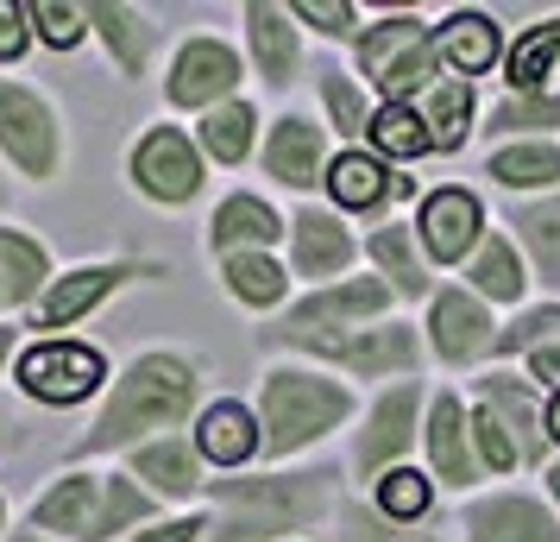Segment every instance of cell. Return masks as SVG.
Masks as SVG:
<instances>
[{"label":"cell","instance_id":"cell-1","mask_svg":"<svg viewBox=\"0 0 560 542\" xmlns=\"http://www.w3.org/2000/svg\"><path fill=\"white\" fill-rule=\"evenodd\" d=\"M202 385H208V366L196 360V354H183V347H145V354H132V360L114 372L107 397L95 404L89 429L70 441V466L107 461V454L127 461L132 448H145V441L196 429V416H202Z\"/></svg>","mask_w":560,"mask_h":542},{"label":"cell","instance_id":"cell-2","mask_svg":"<svg viewBox=\"0 0 560 542\" xmlns=\"http://www.w3.org/2000/svg\"><path fill=\"white\" fill-rule=\"evenodd\" d=\"M334 517L328 466H271V473H228L208 480V537L214 542H290Z\"/></svg>","mask_w":560,"mask_h":542},{"label":"cell","instance_id":"cell-3","mask_svg":"<svg viewBox=\"0 0 560 542\" xmlns=\"http://www.w3.org/2000/svg\"><path fill=\"white\" fill-rule=\"evenodd\" d=\"M353 416V391L322 366L278 360L258 379V429H265V461H290L315 441H328Z\"/></svg>","mask_w":560,"mask_h":542},{"label":"cell","instance_id":"cell-4","mask_svg":"<svg viewBox=\"0 0 560 542\" xmlns=\"http://www.w3.org/2000/svg\"><path fill=\"white\" fill-rule=\"evenodd\" d=\"M0 164L32 189H51L70 164V127L51 89L0 70Z\"/></svg>","mask_w":560,"mask_h":542},{"label":"cell","instance_id":"cell-5","mask_svg":"<svg viewBox=\"0 0 560 542\" xmlns=\"http://www.w3.org/2000/svg\"><path fill=\"white\" fill-rule=\"evenodd\" d=\"M145 278H164L158 258H132V253H107V258H77V265H57L51 290L38 297V310L26 315V335H70L89 315H102L127 285H145Z\"/></svg>","mask_w":560,"mask_h":542},{"label":"cell","instance_id":"cell-6","mask_svg":"<svg viewBox=\"0 0 560 542\" xmlns=\"http://www.w3.org/2000/svg\"><path fill=\"white\" fill-rule=\"evenodd\" d=\"M107 385H114V366L82 335L26 341L20 360H13V391L38 411H82L89 397H107Z\"/></svg>","mask_w":560,"mask_h":542},{"label":"cell","instance_id":"cell-7","mask_svg":"<svg viewBox=\"0 0 560 542\" xmlns=\"http://www.w3.org/2000/svg\"><path fill=\"white\" fill-rule=\"evenodd\" d=\"M359 51V77L378 89L384 102H416L434 89V26L416 13H384L353 38Z\"/></svg>","mask_w":560,"mask_h":542},{"label":"cell","instance_id":"cell-8","mask_svg":"<svg viewBox=\"0 0 560 542\" xmlns=\"http://www.w3.org/2000/svg\"><path fill=\"white\" fill-rule=\"evenodd\" d=\"M127 183H132V196L152 208H189L208 189V158L196 146V127L152 120L127 146Z\"/></svg>","mask_w":560,"mask_h":542},{"label":"cell","instance_id":"cell-9","mask_svg":"<svg viewBox=\"0 0 560 542\" xmlns=\"http://www.w3.org/2000/svg\"><path fill=\"white\" fill-rule=\"evenodd\" d=\"M240 82H246V57L233 51L228 38H214V32H196V38H183L171 64H164V102L177 107V114H214V107L240 102Z\"/></svg>","mask_w":560,"mask_h":542},{"label":"cell","instance_id":"cell-10","mask_svg":"<svg viewBox=\"0 0 560 542\" xmlns=\"http://www.w3.org/2000/svg\"><path fill=\"white\" fill-rule=\"evenodd\" d=\"M390 297L397 290L384 285V278H340V285H322V290H303L283 322L271 328V341L283 347H296V341H322V335H353L359 322H378L390 310Z\"/></svg>","mask_w":560,"mask_h":542},{"label":"cell","instance_id":"cell-11","mask_svg":"<svg viewBox=\"0 0 560 542\" xmlns=\"http://www.w3.org/2000/svg\"><path fill=\"white\" fill-rule=\"evenodd\" d=\"M296 354L322 360V372H353V379H409L422 360V341L404 322H378V328H353V335H322L296 341Z\"/></svg>","mask_w":560,"mask_h":542},{"label":"cell","instance_id":"cell-12","mask_svg":"<svg viewBox=\"0 0 560 542\" xmlns=\"http://www.w3.org/2000/svg\"><path fill=\"white\" fill-rule=\"evenodd\" d=\"M258 164H265V177L278 183V189H296V196H308V189H328V127H315L308 114H278L271 127H265V146H258Z\"/></svg>","mask_w":560,"mask_h":542},{"label":"cell","instance_id":"cell-13","mask_svg":"<svg viewBox=\"0 0 560 542\" xmlns=\"http://www.w3.org/2000/svg\"><path fill=\"white\" fill-rule=\"evenodd\" d=\"M416 416H422V385H416V379L390 385L378 404L365 411V423H359V436H353V473L359 480H384L390 466H404V448L422 436Z\"/></svg>","mask_w":560,"mask_h":542},{"label":"cell","instance_id":"cell-14","mask_svg":"<svg viewBox=\"0 0 560 542\" xmlns=\"http://www.w3.org/2000/svg\"><path fill=\"white\" fill-rule=\"evenodd\" d=\"M102 486L107 466H63L51 486L32 498L26 523L51 542H95V523H102Z\"/></svg>","mask_w":560,"mask_h":542},{"label":"cell","instance_id":"cell-15","mask_svg":"<svg viewBox=\"0 0 560 542\" xmlns=\"http://www.w3.org/2000/svg\"><path fill=\"white\" fill-rule=\"evenodd\" d=\"M57 278L51 240L26 221H0V322H26Z\"/></svg>","mask_w":560,"mask_h":542},{"label":"cell","instance_id":"cell-16","mask_svg":"<svg viewBox=\"0 0 560 542\" xmlns=\"http://www.w3.org/2000/svg\"><path fill=\"white\" fill-rule=\"evenodd\" d=\"M89 38L102 45L120 82H145L158 64V45H164V26L132 0H89Z\"/></svg>","mask_w":560,"mask_h":542},{"label":"cell","instance_id":"cell-17","mask_svg":"<svg viewBox=\"0 0 560 542\" xmlns=\"http://www.w3.org/2000/svg\"><path fill=\"white\" fill-rule=\"evenodd\" d=\"M127 473L152 492L158 505H177V511H189L196 498H208V461L196 454V436H189V429H183V436H158V441H145V448H132Z\"/></svg>","mask_w":560,"mask_h":542},{"label":"cell","instance_id":"cell-18","mask_svg":"<svg viewBox=\"0 0 560 542\" xmlns=\"http://www.w3.org/2000/svg\"><path fill=\"white\" fill-rule=\"evenodd\" d=\"M353 265V228L322 203H303L290 215V278H308V290L340 285V272Z\"/></svg>","mask_w":560,"mask_h":542},{"label":"cell","instance_id":"cell-19","mask_svg":"<svg viewBox=\"0 0 560 542\" xmlns=\"http://www.w3.org/2000/svg\"><path fill=\"white\" fill-rule=\"evenodd\" d=\"M246 57H253V77L265 89H290L303 77V26L290 7H271V0H253L246 13Z\"/></svg>","mask_w":560,"mask_h":542},{"label":"cell","instance_id":"cell-20","mask_svg":"<svg viewBox=\"0 0 560 542\" xmlns=\"http://www.w3.org/2000/svg\"><path fill=\"white\" fill-rule=\"evenodd\" d=\"M416 183L404 171H390L378 152H365V146H347V152L328 164V196H334V215L347 208V215H378V208L404 203Z\"/></svg>","mask_w":560,"mask_h":542},{"label":"cell","instance_id":"cell-21","mask_svg":"<svg viewBox=\"0 0 560 542\" xmlns=\"http://www.w3.org/2000/svg\"><path fill=\"white\" fill-rule=\"evenodd\" d=\"M416 240H422V253L441 258V265H454V258H472L485 240V208L472 189H434L422 215H416Z\"/></svg>","mask_w":560,"mask_h":542},{"label":"cell","instance_id":"cell-22","mask_svg":"<svg viewBox=\"0 0 560 542\" xmlns=\"http://www.w3.org/2000/svg\"><path fill=\"white\" fill-rule=\"evenodd\" d=\"M278 240H290V221H283L265 196H253V189H233V196H221V203H214V215H208V246H214V258L271 253Z\"/></svg>","mask_w":560,"mask_h":542},{"label":"cell","instance_id":"cell-23","mask_svg":"<svg viewBox=\"0 0 560 542\" xmlns=\"http://www.w3.org/2000/svg\"><path fill=\"white\" fill-rule=\"evenodd\" d=\"M189 436H196V454H202L208 466H221V473H240L246 461L265 454L258 411L253 404H240V397H214V404H202V416H196Z\"/></svg>","mask_w":560,"mask_h":542},{"label":"cell","instance_id":"cell-24","mask_svg":"<svg viewBox=\"0 0 560 542\" xmlns=\"http://www.w3.org/2000/svg\"><path fill=\"white\" fill-rule=\"evenodd\" d=\"M422 441H429V461H434V480H447V486H472L485 473L479 448H472V416L459 404L454 391H434L429 404V423H422Z\"/></svg>","mask_w":560,"mask_h":542},{"label":"cell","instance_id":"cell-25","mask_svg":"<svg viewBox=\"0 0 560 542\" xmlns=\"http://www.w3.org/2000/svg\"><path fill=\"white\" fill-rule=\"evenodd\" d=\"M429 341L447 366H472L485 347H498V328H491V310L472 290H441L429 310Z\"/></svg>","mask_w":560,"mask_h":542},{"label":"cell","instance_id":"cell-26","mask_svg":"<svg viewBox=\"0 0 560 542\" xmlns=\"http://www.w3.org/2000/svg\"><path fill=\"white\" fill-rule=\"evenodd\" d=\"M466 542H560V523L523 492H498L466 511Z\"/></svg>","mask_w":560,"mask_h":542},{"label":"cell","instance_id":"cell-27","mask_svg":"<svg viewBox=\"0 0 560 542\" xmlns=\"http://www.w3.org/2000/svg\"><path fill=\"white\" fill-rule=\"evenodd\" d=\"M498 57H504V32L491 13H447L434 26V64L447 77H485Z\"/></svg>","mask_w":560,"mask_h":542},{"label":"cell","instance_id":"cell-28","mask_svg":"<svg viewBox=\"0 0 560 542\" xmlns=\"http://www.w3.org/2000/svg\"><path fill=\"white\" fill-rule=\"evenodd\" d=\"M221 290H228L240 310H283V297H290V265L278 253H233L221 258Z\"/></svg>","mask_w":560,"mask_h":542},{"label":"cell","instance_id":"cell-29","mask_svg":"<svg viewBox=\"0 0 560 542\" xmlns=\"http://www.w3.org/2000/svg\"><path fill=\"white\" fill-rule=\"evenodd\" d=\"M510 89L535 102H560V20H541L510 45Z\"/></svg>","mask_w":560,"mask_h":542},{"label":"cell","instance_id":"cell-30","mask_svg":"<svg viewBox=\"0 0 560 542\" xmlns=\"http://www.w3.org/2000/svg\"><path fill=\"white\" fill-rule=\"evenodd\" d=\"M365 253H372V265H378V278L397 297H429L434 278H429V253H422V240H416V228H404V221H390V228H378L372 240H365Z\"/></svg>","mask_w":560,"mask_h":542},{"label":"cell","instance_id":"cell-31","mask_svg":"<svg viewBox=\"0 0 560 542\" xmlns=\"http://www.w3.org/2000/svg\"><path fill=\"white\" fill-rule=\"evenodd\" d=\"M479 397H485L498 416H504V429L516 436L523 461H541V454H548V416L535 411L529 379H510V372H498V379H479Z\"/></svg>","mask_w":560,"mask_h":542},{"label":"cell","instance_id":"cell-32","mask_svg":"<svg viewBox=\"0 0 560 542\" xmlns=\"http://www.w3.org/2000/svg\"><path fill=\"white\" fill-rule=\"evenodd\" d=\"M258 107L240 95V102H228V107H214V114H202L196 120V146H202V158L208 164H228V171H240L246 158H253V146H258Z\"/></svg>","mask_w":560,"mask_h":542},{"label":"cell","instance_id":"cell-33","mask_svg":"<svg viewBox=\"0 0 560 542\" xmlns=\"http://www.w3.org/2000/svg\"><path fill=\"white\" fill-rule=\"evenodd\" d=\"M372 152L384 158V164H409V158H422L434 152V132L429 120H422V107L416 102H384L378 114H372Z\"/></svg>","mask_w":560,"mask_h":542},{"label":"cell","instance_id":"cell-34","mask_svg":"<svg viewBox=\"0 0 560 542\" xmlns=\"http://www.w3.org/2000/svg\"><path fill=\"white\" fill-rule=\"evenodd\" d=\"M466 278H472V297H491V303H516L523 297V258H516V246H510L504 233H485L479 240V253L466 258Z\"/></svg>","mask_w":560,"mask_h":542},{"label":"cell","instance_id":"cell-35","mask_svg":"<svg viewBox=\"0 0 560 542\" xmlns=\"http://www.w3.org/2000/svg\"><path fill=\"white\" fill-rule=\"evenodd\" d=\"M485 171L504 183V189H555L560 183V146H548V139H516V146H498Z\"/></svg>","mask_w":560,"mask_h":542},{"label":"cell","instance_id":"cell-36","mask_svg":"<svg viewBox=\"0 0 560 542\" xmlns=\"http://www.w3.org/2000/svg\"><path fill=\"white\" fill-rule=\"evenodd\" d=\"M315 89H322V107H328V127L340 132V139H365V132H372V114H378V107L365 102V89H359V77L353 70H322V77H315Z\"/></svg>","mask_w":560,"mask_h":542},{"label":"cell","instance_id":"cell-37","mask_svg":"<svg viewBox=\"0 0 560 542\" xmlns=\"http://www.w3.org/2000/svg\"><path fill=\"white\" fill-rule=\"evenodd\" d=\"M422 120L434 132V152L466 146V132H472V89L466 82H434L429 95H422Z\"/></svg>","mask_w":560,"mask_h":542},{"label":"cell","instance_id":"cell-38","mask_svg":"<svg viewBox=\"0 0 560 542\" xmlns=\"http://www.w3.org/2000/svg\"><path fill=\"white\" fill-rule=\"evenodd\" d=\"M516 233L535 258V278L541 285H560V203H529L516 208Z\"/></svg>","mask_w":560,"mask_h":542},{"label":"cell","instance_id":"cell-39","mask_svg":"<svg viewBox=\"0 0 560 542\" xmlns=\"http://www.w3.org/2000/svg\"><path fill=\"white\" fill-rule=\"evenodd\" d=\"M429 480L416 466H390L384 480H372V511L390 517V523H422L429 517Z\"/></svg>","mask_w":560,"mask_h":542},{"label":"cell","instance_id":"cell-40","mask_svg":"<svg viewBox=\"0 0 560 542\" xmlns=\"http://www.w3.org/2000/svg\"><path fill=\"white\" fill-rule=\"evenodd\" d=\"M32 7V38L45 51H77L89 38V0H26Z\"/></svg>","mask_w":560,"mask_h":542},{"label":"cell","instance_id":"cell-41","mask_svg":"<svg viewBox=\"0 0 560 542\" xmlns=\"http://www.w3.org/2000/svg\"><path fill=\"white\" fill-rule=\"evenodd\" d=\"M334 542H441V537H434V530H416V523H390V517H378L372 505H353V511H340Z\"/></svg>","mask_w":560,"mask_h":542},{"label":"cell","instance_id":"cell-42","mask_svg":"<svg viewBox=\"0 0 560 542\" xmlns=\"http://www.w3.org/2000/svg\"><path fill=\"white\" fill-rule=\"evenodd\" d=\"M472 448H479L485 473H510V466H523V448H516V436L504 429V416L491 411L479 397V411H472Z\"/></svg>","mask_w":560,"mask_h":542},{"label":"cell","instance_id":"cell-43","mask_svg":"<svg viewBox=\"0 0 560 542\" xmlns=\"http://www.w3.org/2000/svg\"><path fill=\"white\" fill-rule=\"evenodd\" d=\"M290 13H296V26L322 32V38H359V32H365L353 0H296Z\"/></svg>","mask_w":560,"mask_h":542},{"label":"cell","instance_id":"cell-44","mask_svg":"<svg viewBox=\"0 0 560 542\" xmlns=\"http://www.w3.org/2000/svg\"><path fill=\"white\" fill-rule=\"evenodd\" d=\"M548 341H560V310L548 303V310H529V315H516L504 335H498V354H535V347H548Z\"/></svg>","mask_w":560,"mask_h":542},{"label":"cell","instance_id":"cell-45","mask_svg":"<svg viewBox=\"0 0 560 542\" xmlns=\"http://www.w3.org/2000/svg\"><path fill=\"white\" fill-rule=\"evenodd\" d=\"M535 127H560V102L510 95V102H498V114H491V132H498V139H504V132H535Z\"/></svg>","mask_w":560,"mask_h":542},{"label":"cell","instance_id":"cell-46","mask_svg":"<svg viewBox=\"0 0 560 542\" xmlns=\"http://www.w3.org/2000/svg\"><path fill=\"white\" fill-rule=\"evenodd\" d=\"M32 45H38L32 38V7L26 0H0V70H13Z\"/></svg>","mask_w":560,"mask_h":542},{"label":"cell","instance_id":"cell-47","mask_svg":"<svg viewBox=\"0 0 560 542\" xmlns=\"http://www.w3.org/2000/svg\"><path fill=\"white\" fill-rule=\"evenodd\" d=\"M202 537H208V511H171V517H158V523L132 530L120 542H202Z\"/></svg>","mask_w":560,"mask_h":542},{"label":"cell","instance_id":"cell-48","mask_svg":"<svg viewBox=\"0 0 560 542\" xmlns=\"http://www.w3.org/2000/svg\"><path fill=\"white\" fill-rule=\"evenodd\" d=\"M26 436H32V429H26V404L0 391V461H7V454H20Z\"/></svg>","mask_w":560,"mask_h":542},{"label":"cell","instance_id":"cell-49","mask_svg":"<svg viewBox=\"0 0 560 542\" xmlns=\"http://www.w3.org/2000/svg\"><path fill=\"white\" fill-rule=\"evenodd\" d=\"M529 379H541L548 391H560V341H548V347L529 354Z\"/></svg>","mask_w":560,"mask_h":542},{"label":"cell","instance_id":"cell-50","mask_svg":"<svg viewBox=\"0 0 560 542\" xmlns=\"http://www.w3.org/2000/svg\"><path fill=\"white\" fill-rule=\"evenodd\" d=\"M26 322H0V379H13V360H20V347H26Z\"/></svg>","mask_w":560,"mask_h":542},{"label":"cell","instance_id":"cell-51","mask_svg":"<svg viewBox=\"0 0 560 542\" xmlns=\"http://www.w3.org/2000/svg\"><path fill=\"white\" fill-rule=\"evenodd\" d=\"M13 183H20V177H13V171L0 164V221H7V208H13Z\"/></svg>","mask_w":560,"mask_h":542},{"label":"cell","instance_id":"cell-52","mask_svg":"<svg viewBox=\"0 0 560 542\" xmlns=\"http://www.w3.org/2000/svg\"><path fill=\"white\" fill-rule=\"evenodd\" d=\"M13 530H20V523H13V505H7V492H0V542L13 537Z\"/></svg>","mask_w":560,"mask_h":542},{"label":"cell","instance_id":"cell-53","mask_svg":"<svg viewBox=\"0 0 560 542\" xmlns=\"http://www.w3.org/2000/svg\"><path fill=\"white\" fill-rule=\"evenodd\" d=\"M548 441H560V391H555V404H548Z\"/></svg>","mask_w":560,"mask_h":542},{"label":"cell","instance_id":"cell-54","mask_svg":"<svg viewBox=\"0 0 560 542\" xmlns=\"http://www.w3.org/2000/svg\"><path fill=\"white\" fill-rule=\"evenodd\" d=\"M7 542H51V537H38L32 523H20V530H13V537H7Z\"/></svg>","mask_w":560,"mask_h":542},{"label":"cell","instance_id":"cell-55","mask_svg":"<svg viewBox=\"0 0 560 542\" xmlns=\"http://www.w3.org/2000/svg\"><path fill=\"white\" fill-rule=\"evenodd\" d=\"M548 492H555V505H560V461L548 466Z\"/></svg>","mask_w":560,"mask_h":542}]
</instances>
